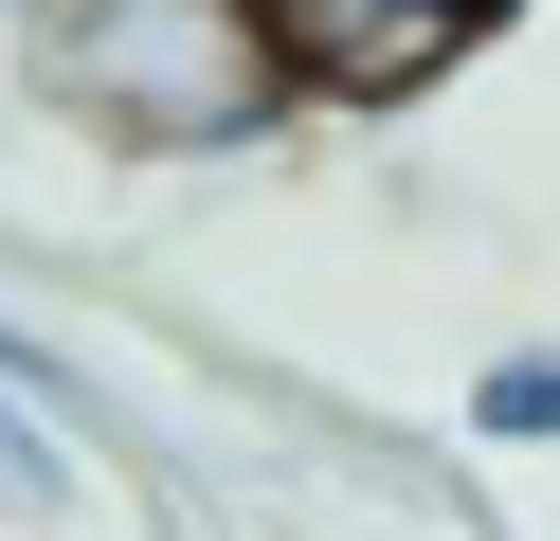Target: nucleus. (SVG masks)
Segmentation results:
<instances>
[{"instance_id": "obj_1", "label": "nucleus", "mask_w": 560, "mask_h": 541, "mask_svg": "<svg viewBox=\"0 0 560 541\" xmlns=\"http://www.w3.org/2000/svg\"><path fill=\"white\" fill-rule=\"evenodd\" d=\"M19 91L127 163H235L307 108V72L271 36V0H55L19 36Z\"/></svg>"}, {"instance_id": "obj_2", "label": "nucleus", "mask_w": 560, "mask_h": 541, "mask_svg": "<svg viewBox=\"0 0 560 541\" xmlns=\"http://www.w3.org/2000/svg\"><path fill=\"white\" fill-rule=\"evenodd\" d=\"M524 0H271V36H290V72L307 91H343V108H398V91H434L452 55H488Z\"/></svg>"}, {"instance_id": "obj_3", "label": "nucleus", "mask_w": 560, "mask_h": 541, "mask_svg": "<svg viewBox=\"0 0 560 541\" xmlns=\"http://www.w3.org/2000/svg\"><path fill=\"white\" fill-rule=\"evenodd\" d=\"M470 433H488V451H560V343L488 361V379H470Z\"/></svg>"}, {"instance_id": "obj_4", "label": "nucleus", "mask_w": 560, "mask_h": 541, "mask_svg": "<svg viewBox=\"0 0 560 541\" xmlns=\"http://www.w3.org/2000/svg\"><path fill=\"white\" fill-rule=\"evenodd\" d=\"M0 505L37 524V505H73V433L37 415V397H0Z\"/></svg>"}, {"instance_id": "obj_5", "label": "nucleus", "mask_w": 560, "mask_h": 541, "mask_svg": "<svg viewBox=\"0 0 560 541\" xmlns=\"http://www.w3.org/2000/svg\"><path fill=\"white\" fill-rule=\"evenodd\" d=\"M0 397H37L55 433L91 415V379H73V361H55V325H19V307H0Z\"/></svg>"}, {"instance_id": "obj_6", "label": "nucleus", "mask_w": 560, "mask_h": 541, "mask_svg": "<svg viewBox=\"0 0 560 541\" xmlns=\"http://www.w3.org/2000/svg\"><path fill=\"white\" fill-rule=\"evenodd\" d=\"M37 19H55V0H0V72H19V36H37Z\"/></svg>"}]
</instances>
